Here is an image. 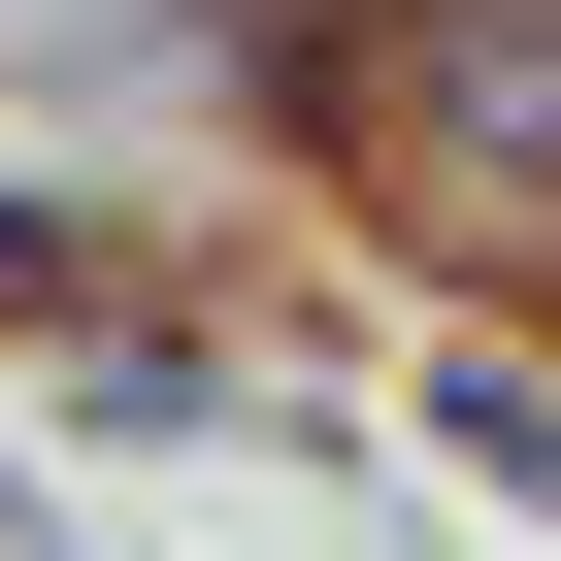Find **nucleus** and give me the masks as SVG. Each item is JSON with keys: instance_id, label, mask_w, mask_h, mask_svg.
<instances>
[{"instance_id": "nucleus-1", "label": "nucleus", "mask_w": 561, "mask_h": 561, "mask_svg": "<svg viewBox=\"0 0 561 561\" xmlns=\"http://www.w3.org/2000/svg\"><path fill=\"white\" fill-rule=\"evenodd\" d=\"M430 165L561 231V0H430Z\"/></svg>"}]
</instances>
